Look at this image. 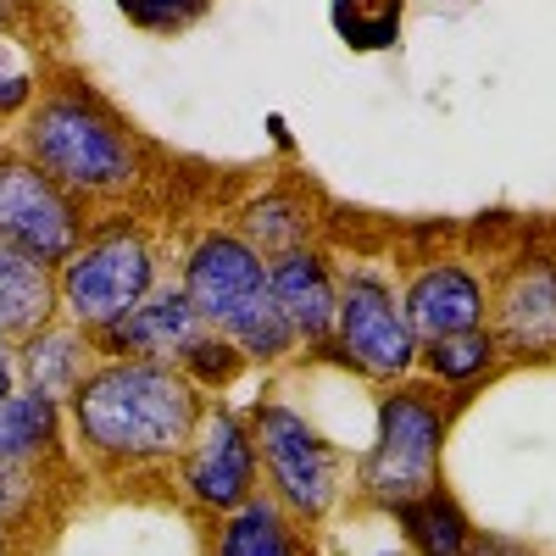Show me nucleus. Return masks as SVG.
I'll list each match as a JSON object with an SVG mask.
<instances>
[{
    "label": "nucleus",
    "instance_id": "f257e3e1",
    "mask_svg": "<svg viewBox=\"0 0 556 556\" xmlns=\"http://www.w3.org/2000/svg\"><path fill=\"white\" fill-rule=\"evenodd\" d=\"M206 412V395L173 362L101 356L67 395V434L106 479L173 473Z\"/></svg>",
    "mask_w": 556,
    "mask_h": 556
},
{
    "label": "nucleus",
    "instance_id": "f03ea898",
    "mask_svg": "<svg viewBox=\"0 0 556 556\" xmlns=\"http://www.w3.org/2000/svg\"><path fill=\"white\" fill-rule=\"evenodd\" d=\"M17 151L89 212H117L146 184V139L78 73H51L17 123Z\"/></svg>",
    "mask_w": 556,
    "mask_h": 556
},
{
    "label": "nucleus",
    "instance_id": "7ed1b4c3",
    "mask_svg": "<svg viewBox=\"0 0 556 556\" xmlns=\"http://www.w3.org/2000/svg\"><path fill=\"white\" fill-rule=\"evenodd\" d=\"M178 290L190 295L195 317L206 329L228 334L251 367H285L301 356V340L273 306L267 256L240 235L235 223H206L178 245Z\"/></svg>",
    "mask_w": 556,
    "mask_h": 556
},
{
    "label": "nucleus",
    "instance_id": "20e7f679",
    "mask_svg": "<svg viewBox=\"0 0 556 556\" xmlns=\"http://www.w3.org/2000/svg\"><path fill=\"white\" fill-rule=\"evenodd\" d=\"M456 395L429 379H401L379 390L374 406V440L356 462V495L374 513H395L401 501L445 484V440L456 424Z\"/></svg>",
    "mask_w": 556,
    "mask_h": 556
},
{
    "label": "nucleus",
    "instance_id": "39448f33",
    "mask_svg": "<svg viewBox=\"0 0 556 556\" xmlns=\"http://www.w3.org/2000/svg\"><path fill=\"white\" fill-rule=\"evenodd\" d=\"M167 278V251L139 217L106 212L89 223L78 251L56 267V301L62 317L84 334H101L106 323L134 312Z\"/></svg>",
    "mask_w": 556,
    "mask_h": 556
},
{
    "label": "nucleus",
    "instance_id": "423d86ee",
    "mask_svg": "<svg viewBox=\"0 0 556 556\" xmlns=\"http://www.w3.org/2000/svg\"><path fill=\"white\" fill-rule=\"evenodd\" d=\"M251 434H256V456H262V490L285 506V513L312 534L323 529L351 495V462L345 451L323 434L301 406H290L285 395H256L245 406Z\"/></svg>",
    "mask_w": 556,
    "mask_h": 556
},
{
    "label": "nucleus",
    "instance_id": "0eeeda50",
    "mask_svg": "<svg viewBox=\"0 0 556 556\" xmlns=\"http://www.w3.org/2000/svg\"><path fill=\"white\" fill-rule=\"evenodd\" d=\"M417 329L401 301V273L390 262H340V306H334V334L329 356L345 374L367 379L374 390L401 384L417 374Z\"/></svg>",
    "mask_w": 556,
    "mask_h": 556
},
{
    "label": "nucleus",
    "instance_id": "6e6552de",
    "mask_svg": "<svg viewBox=\"0 0 556 556\" xmlns=\"http://www.w3.org/2000/svg\"><path fill=\"white\" fill-rule=\"evenodd\" d=\"M173 484H178L184 506L206 523L245 506L262 490V456H256V434H251L245 406L223 401V395L206 401L190 445L173 462Z\"/></svg>",
    "mask_w": 556,
    "mask_h": 556
},
{
    "label": "nucleus",
    "instance_id": "1a4fd4ad",
    "mask_svg": "<svg viewBox=\"0 0 556 556\" xmlns=\"http://www.w3.org/2000/svg\"><path fill=\"white\" fill-rule=\"evenodd\" d=\"M89 223H96V212L78 195H67L17 146H0V245H17L39 262L62 267L89 235Z\"/></svg>",
    "mask_w": 556,
    "mask_h": 556
},
{
    "label": "nucleus",
    "instance_id": "9d476101",
    "mask_svg": "<svg viewBox=\"0 0 556 556\" xmlns=\"http://www.w3.org/2000/svg\"><path fill=\"white\" fill-rule=\"evenodd\" d=\"M490 329L506 362H556V240H523L490 273Z\"/></svg>",
    "mask_w": 556,
    "mask_h": 556
},
{
    "label": "nucleus",
    "instance_id": "9b49d317",
    "mask_svg": "<svg viewBox=\"0 0 556 556\" xmlns=\"http://www.w3.org/2000/svg\"><path fill=\"white\" fill-rule=\"evenodd\" d=\"M401 301H406V317H412L417 340L484 329L490 323V273L462 251L417 256L401 273Z\"/></svg>",
    "mask_w": 556,
    "mask_h": 556
},
{
    "label": "nucleus",
    "instance_id": "f8f14e48",
    "mask_svg": "<svg viewBox=\"0 0 556 556\" xmlns=\"http://www.w3.org/2000/svg\"><path fill=\"white\" fill-rule=\"evenodd\" d=\"M267 285H273V306L285 312V323L301 340V356H329L334 306H340V256L323 240L295 245L267 262Z\"/></svg>",
    "mask_w": 556,
    "mask_h": 556
},
{
    "label": "nucleus",
    "instance_id": "ddd939ff",
    "mask_svg": "<svg viewBox=\"0 0 556 556\" xmlns=\"http://www.w3.org/2000/svg\"><path fill=\"white\" fill-rule=\"evenodd\" d=\"M201 329L206 323L195 317L190 295L178 290V278H162L134 312L106 323V329L96 334V351L101 356H139V362H173L178 367V356L190 351V340Z\"/></svg>",
    "mask_w": 556,
    "mask_h": 556
},
{
    "label": "nucleus",
    "instance_id": "4468645a",
    "mask_svg": "<svg viewBox=\"0 0 556 556\" xmlns=\"http://www.w3.org/2000/svg\"><path fill=\"white\" fill-rule=\"evenodd\" d=\"M96 362H101L96 334H84L78 323H67V317H51L45 329L17 340V384L67 406V395L84 384V374Z\"/></svg>",
    "mask_w": 556,
    "mask_h": 556
},
{
    "label": "nucleus",
    "instance_id": "2eb2a0df",
    "mask_svg": "<svg viewBox=\"0 0 556 556\" xmlns=\"http://www.w3.org/2000/svg\"><path fill=\"white\" fill-rule=\"evenodd\" d=\"M240 228V235L273 262V256H285V251H295V245H312V240H323V228H317V206H312V195L306 190H295V184H267V190H256V195H245L240 201V212L228 217Z\"/></svg>",
    "mask_w": 556,
    "mask_h": 556
},
{
    "label": "nucleus",
    "instance_id": "dca6fc26",
    "mask_svg": "<svg viewBox=\"0 0 556 556\" xmlns=\"http://www.w3.org/2000/svg\"><path fill=\"white\" fill-rule=\"evenodd\" d=\"M306 540L312 534L267 490H256L235 513L212 518V556H301Z\"/></svg>",
    "mask_w": 556,
    "mask_h": 556
},
{
    "label": "nucleus",
    "instance_id": "f3484780",
    "mask_svg": "<svg viewBox=\"0 0 556 556\" xmlns=\"http://www.w3.org/2000/svg\"><path fill=\"white\" fill-rule=\"evenodd\" d=\"M390 523H395L406 556H468V545L479 534V523L468 518V506H462L445 484L401 501L390 513Z\"/></svg>",
    "mask_w": 556,
    "mask_h": 556
},
{
    "label": "nucleus",
    "instance_id": "a211bd4d",
    "mask_svg": "<svg viewBox=\"0 0 556 556\" xmlns=\"http://www.w3.org/2000/svg\"><path fill=\"white\" fill-rule=\"evenodd\" d=\"M51 317H62L56 267L17 245H0V334L23 340V334L45 329Z\"/></svg>",
    "mask_w": 556,
    "mask_h": 556
},
{
    "label": "nucleus",
    "instance_id": "6ab92c4d",
    "mask_svg": "<svg viewBox=\"0 0 556 556\" xmlns=\"http://www.w3.org/2000/svg\"><path fill=\"white\" fill-rule=\"evenodd\" d=\"M67 445V406L39 395V390H12L0 401V456L7 462H45L56 468Z\"/></svg>",
    "mask_w": 556,
    "mask_h": 556
},
{
    "label": "nucleus",
    "instance_id": "aec40b11",
    "mask_svg": "<svg viewBox=\"0 0 556 556\" xmlns=\"http://www.w3.org/2000/svg\"><path fill=\"white\" fill-rule=\"evenodd\" d=\"M501 367H506V356H501V340H495L490 323L484 329H462V334H440V340L417 345V379H429L451 395L479 390L484 379L501 374Z\"/></svg>",
    "mask_w": 556,
    "mask_h": 556
},
{
    "label": "nucleus",
    "instance_id": "412c9836",
    "mask_svg": "<svg viewBox=\"0 0 556 556\" xmlns=\"http://www.w3.org/2000/svg\"><path fill=\"white\" fill-rule=\"evenodd\" d=\"M245 351L228 340V334H217V329H201L195 340H190V351L178 356V374L190 379L206 401H217V395H228L240 379H245Z\"/></svg>",
    "mask_w": 556,
    "mask_h": 556
},
{
    "label": "nucleus",
    "instance_id": "4be33fe9",
    "mask_svg": "<svg viewBox=\"0 0 556 556\" xmlns=\"http://www.w3.org/2000/svg\"><path fill=\"white\" fill-rule=\"evenodd\" d=\"M45 78H51V67L28 51V39L0 28V128H17L23 123V112L34 106Z\"/></svg>",
    "mask_w": 556,
    "mask_h": 556
},
{
    "label": "nucleus",
    "instance_id": "5701e85b",
    "mask_svg": "<svg viewBox=\"0 0 556 556\" xmlns=\"http://www.w3.org/2000/svg\"><path fill=\"white\" fill-rule=\"evenodd\" d=\"M45 495H51V468L45 462H7L0 456V529L23 534L39 523Z\"/></svg>",
    "mask_w": 556,
    "mask_h": 556
},
{
    "label": "nucleus",
    "instance_id": "b1692460",
    "mask_svg": "<svg viewBox=\"0 0 556 556\" xmlns=\"http://www.w3.org/2000/svg\"><path fill=\"white\" fill-rule=\"evenodd\" d=\"M123 23H134L139 34H156V39H178L190 34L195 23H206L212 0H117Z\"/></svg>",
    "mask_w": 556,
    "mask_h": 556
},
{
    "label": "nucleus",
    "instance_id": "393cba45",
    "mask_svg": "<svg viewBox=\"0 0 556 556\" xmlns=\"http://www.w3.org/2000/svg\"><path fill=\"white\" fill-rule=\"evenodd\" d=\"M468 556H540L529 540H513V534H490V529H479L473 534V545H468Z\"/></svg>",
    "mask_w": 556,
    "mask_h": 556
},
{
    "label": "nucleus",
    "instance_id": "a878e982",
    "mask_svg": "<svg viewBox=\"0 0 556 556\" xmlns=\"http://www.w3.org/2000/svg\"><path fill=\"white\" fill-rule=\"evenodd\" d=\"M17 390V340L0 334V401Z\"/></svg>",
    "mask_w": 556,
    "mask_h": 556
},
{
    "label": "nucleus",
    "instance_id": "bb28decb",
    "mask_svg": "<svg viewBox=\"0 0 556 556\" xmlns=\"http://www.w3.org/2000/svg\"><path fill=\"white\" fill-rule=\"evenodd\" d=\"M0 556H23L17 551V534H7V529H0Z\"/></svg>",
    "mask_w": 556,
    "mask_h": 556
},
{
    "label": "nucleus",
    "instance_id": "cd10ccee",
    "mask_svg": "<svg viewBox=\"0 0 556 556\" xmlns=\"http://www.w3.org/2000/svg\"><path fill=\"white\" fill-rule=\"evenodd\" d=\"M301 556H323V551H317V545H312V540H306V551H301Z\"/></svg>",
    "mask_w": 556,
    "mask_h": 556
},
{
    "label": "nucleus",
    "instance_id": "c85d7f7f",
    "mask_svg": "<svg viewBox=\"0 0 556 556\" xmlns=\"http://www.w3.org/2000/svg\"><path fill=\"white\" fill-rule=\"evenodd\" d=\"M374 556H401V551H374Z\"/></svg>",
    "mask_w": 556,
    "mask_h": 556
}]
</instances>
